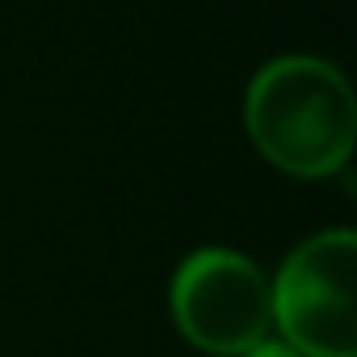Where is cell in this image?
Instances as JSON below:
<instances>
[{
	"instance_id": "4",
	"label": "cell",
	"mask_w": 357,
	"mask_h": 357,
	"mask_svg": "<svg viewBox=\"0 0 357 357\" xmlns=\"http://www.w3.org/2000/svg\"><path fill=\"white\" fill-rule=\"evenodd\" d=\"M240 357H298L290 344H282V340H257L248 353H240Z\"/></svg>"
},
{
	"instance_id": "1",
	"label": "cell",
	"mask_w": 357,
	"mask_h": 357,
	"mask_svg": "<svg viewBox=\"0 0 357 357\" xmlns=\"http://www.w3.org/2000/svg\"><path fill=\"white\" fill-rule=\"evenodd\" d=\"M257 151L294 176H328L349 164L357 105L349 80L311 55H286L257 72L244 101Z\"/></svg>"
},
{
	"instance_id": "2",
	"label": "cell",
	"mask_w": 357,
	"mask_h": 357,
	"mask_svg": "<svg viewBox=\"0 0 357 357\" xmlns=\"http://www.w3.org/2000/svg\"><path fill=\"white\" fill-rule=\"evenodd\" d=\"M353 265V231L311 236L282 265L273 286V319L298 357H357Z\"/></svg>"
},
{
	"instance_id": "3",
	"label": "cell",
	"mask_w": 357,
	"mask_h": 357,
	"mask_svg": "<svg viewBox=\"0 0 357 357\" xmlns=\"http://www.w3.org/2000/svg\"><path fill=\"white\" fill-rule=\"evenodd\" d=\"M172 315L198 349L240 357L273 324V286L248 257L202 248L172 278Z\"/></svg>"
}]
</instances>
